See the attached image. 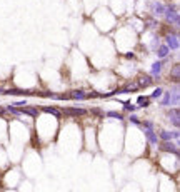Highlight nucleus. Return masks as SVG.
Instances as JSON below:
<instances>
[{
  "mask_svg": "<svg viewBox=\"0 0 180 192\" xmlns=\"http://www.w3.org/2000/svg\"><path fill=\"white\" fill-rule=\"evenodd\" d=\"M165 18H167L168 23H173V25H178L180 23V15H178V10L177 7H172V5H165V12H163Z\"/></svg>",
  "mask_w": 180,
  "mask_h": 192,
  "instance_id": "obj_1",
  "label": "nucleus"
},
{
  "mask_svg": "<svg viewBox=\"0 0 180 192\" xmlns=\"http://www.w3.org/2000/svg\"><path fill=\"white\" fill-rule=\"evenodd\" d=\"M167 117H168V122L173 124L175 129H178V126H180V112H178V107H177V105H175L173 109L168 110V112H167Z\"/></svg>",
  "mask_w": 180,
  "mask_h": 192,
  "instance_id": "obj_2",
  "label": "nucleus"
},
{
  "mask_svg": "<svg viewBox=\"0 0 180 192\" xmlns=\"http://www.w3.org/2000/svg\"><path fill=\"white\" fill-rule=\"evenodd\" d=\"M160 150L170 152V154H173V155H178V145L173 144L172 140H162V144H160Z\"/></svg>",
  "mask_w": 180,
  "mask_h": 192,
  "instance_id": "obj_3",
  "label": "nucleus"
},
{
  "mask_svg": "<svg viewBox=\"0 0 180 192\" xmlns=\"http://www.w3.org/2000/svg\"><path fill=\"white\" fill-rule=\"evenodd\" d=\"M165 42H167V45L168 49H172V50H178V47H180V44H178V35L177 33H168L167 37H165Z\"/></svg>",
  "mask_w": 180,
  "mask_h": 192,
  "instance_id": "obj_4",
  "label": "nucleus"
},
{
  "mask_svg": "<svg viewBox=\"0 0 180 192\" xmlns=\"http://www.w3.org/2000/svg\"><path fill=\"white\" fill-rule=\"evenodd\" d=\"M158 137H160V140H172V139H177V140H178V139H180V132L177 130V129H175L173 132H170V130H162Z\"/></svg>",
  "mask_w": 180,
  "mask_h": 192,
  "instance_id": "obj_5",
  "label": "nucleus"
},
{
  "mask_svg": "<svg viewBox=\"0 0 180 192\" xmlns=\"http://www.w3.org/2000/svg\"><path fill=\"white\" fill-rule=\"evenodd\" d=\"M153 80L150 75H140L139 77V87H148V85H152L153 84Z\"/></svg>",
  "mask_w": 180,
  "mask_h": 192,
  "instance_id": "obj_6",
  "label": "nucleus"
},
{
  "mask_svg": "<svg viewBox=\"0 0 180 192\" xmlns=\"http://www.w3.org/2000/svg\"><path fill=\"white\" fill-rule=\"evenodd\" d=\"M163 12H165V5H163V3H160V2H153L152 3V13L155 17H157V15H163Z\"/></svg>",
  "mask_w": 180,
  "mask_h": 192,
  "instance_id": "obj_7",
  "label": "nucleus"
},
{
  "mask_svg": "<svg viewBox=\"0 0 180 192\" xmlns=\"http://www.w3.org/2000/svg\"><path fill=\"white\" fill-rule=\"evenodd\" d=\"M64 112L65 114H69V115H85L87 114V110L85 109H77V107H67V109H64Z\"/></svg>",
  "mask_w": 180,
  "mask_h": 192,
  "instance_id": "obj_8",
  "label": "nucleus"
},
{
  "mask_svg": "<svg viewBox=\"0 0 180 192\" xmlns=\"http://www.w3.org/2000/svg\"><path fill=\"white\" fill-rule=\"evenodd\" d=\"M18 110H20V114H27V115H30V117H37V115H38V110H37V109L27 107V105H22V107H18Z\"/></svg>",
  "mask_w": 180,
  "mask_h": 192,
  "instance_id": "obj_9",
  "label": "nucleus"
},
{
  "mask_svg": "<svg viewBox=\"0 0 180 192\" xmlns=\"http://www.w3.org/2000/svg\"><path fill=\"white\" fill-rule=\"evenodd\" d=\"M145 137L150 144H158V135L155 134L152 129H145Z\"/></svg>",
  "mask_w": 180,
  "mask_h": 192,
  "instance_id": "obj_10",
  "label": "nucleus"
},
{
  "mask_svg": "<svg viewBox=\"0 0 180 192\" xmlns=\"http://www.w3.org/2000/svg\"><path fill=\"white\" fill-rule=\"evenodd\" d=\"M42 110L45 114H50V115H53L55 119H60L62 117V112L58 109H55V107H42Z\"/></svg>",
  "mask_w": 180,
  "mask_h": 192,
  "instance_id": "obj_11",
  "label": "nucleus"
},
{
  "mask_svg": "<svg viewBox=\"0 0 180 192\" xmlns=\"http://www.w3.org/2000/svg\"><path fill=\"white\" fill-rule=\"evenodd\" d=\"M168 50H170V49H168L167 45H160L158 49H157V52H155V54H157L158 59H165V57L168 55Z\"/></svg>",
  "mask_w": 180,
  "mask_h": 192,
  "instance_id": "obj_12",
  "label": "nucleus"
},
{
  "mask_svg": "<svg viewBox=\"0 0 180 192\" xmlns=\"http://www.w3.org/2000/svg\"><path fill=\"white\" fill-rule=\"evenodd\" d=\"M70 99H75V100H85L87 99V94L84 90H74V92L70 94Z\"/></svg>",
  "mask_w": 180,
  "mask_h": 192,
  "instance_id": "obj_13",
  "label": "nucleus"
},
{
  "mask_svg": "<svg viewBox=\"0 0 180 192\" xmlns=\"http://www.w3.org/2000/svg\"><path fill=\"white\" fill-rule=\"evenodd\" d=\"M170 77L173 79V82H178V79H180V65H178V64L173 65L172 72H170Z\"/></svg>",
  "mask_w": 180,
  "mask_h": 192,
  "instance_id": "obj_14",
  "label": "nucleus"
},
{
  "mask_svg": "<svg viewBox=\"0 0 180 192\" xmlns=\"http://www.w3.org/2000/svg\"><path fill=\"white\" fill-rule=\"evenodd\" d=\"M162 67H163V65H162V62H160V60L155 62V64H152V75L157 77L160 72H162Z\"/></svg>",
  "mask_w": 180,
  "mask_h": 192,
  "instance_id": "obj_15",
  "label": "nucleus"
},
{
  "mask_svg": "<svg viewBox=\"0 0 180 192\" xmlns=\"http://www.w3.org/2000/svg\"><path fill=\"white\" fill-rule=\"evenodd\" d=\"M162 94H163V89H162V87H157V89L152 92V95H150V97H152V99H160V97H162Z\"/></svg>",
  "mask_w": 180,
  "mask_h": 192,
  "instance_id": "obj_16",
  "label": "nucleus"
},
{
  "mask_svg": "<svg viewBox=\"0 0 180 192\" xmlns=\"http://www.w3.org/2000/svg\"><path fill=\"white\" fill-rule=\"evenodd\" d=\"M7 110L10 114H13V115H20V110H18V107H15V105H8Z\"/></svg>",
  "mask_w": 180,
  "mask_h": 192,
  "instance_id": "obj_17",
  "label": "nucleus"
},
{
  "mask_svg": "<svg viewBox=\"0 0 180 192\" xmlns=\"http://www.w3.org/2000/svg\"><path fill=\"white\" fill-rule=\"evenodd\" d=\"M124 109L129 110V112H134V110H137V105H132L130 102H124Z\"/></svg>",
  "mask_w": 180,
  "mask_h": 192,
  "instance_id": "obj_18",
  "label": "nucleus"
},
{
  "mask_svg": "<svg viewBox=\"0 0 180 192\" xmlns=\"http://www.w3.org/2000/svg\"><path fill=\"white\" fill-rule=\"evenodd\" d=\"M107 115H109V117H115V119H119V121H124V115L119 114V112H107Z\"/></svg>",
  "mask_w": 180,
  "mask_h": 192,
  "instance_id": "obj_19",
  "label": "nucleus"
},
{
  "mask_svg": "<svg viewBox=\"0 0 180 192\" xmlns=\"http://www.w3.org/2000/svg\"><path fill=\"white\" fill-rule=\"evenodd\" d=\"M129 121L132 122V124H137V126H140V122H142V121H140V119L137 117V115H134V114H132V115H130V117H129Z\"/></svg>",
  "mask_w": 180,
  "mask_h": 192,
  "instance_id": "obj_20",
  "label": "nucleus"
},
{
  "mask_svg": "<svg viewBox=\"0 0 180 192\" xmlns=\"http://www.w3.org/2000/svg\"><path fill=\"white\" fill-rule=\"evenodd\" d=\"M140 126H144V129H153V122L144 121V122H140Z\"/></svg>",
  "mask_w": 180,
  "mask_h": 192,
  "instance_id": "obj_21",
  "label": "nucleus"
},
{
  "mask_svg": "<svg viewBox=\"0 0 180 192\" xmlns=\"http://www.w3.org/2000/svg\"><path fill=\"white\" fill-rule=\"evenodd\" d=\"M147 23H148V27H157V22H155V20H152V18H148V20H147Z\"/></svg>",
  "mask_w": 180,
  "mask_h": 192,
  "instance_id": "obj_22",
  "label": "nucleus"
},
{
  "mask_svg": "<svg viewBox=\"0 0 180 192\" xmlns=\"http://www.w3.org/2000/svg\"><path fill=\"white\" fill-rule=\"evenodd\" d=\"M125 57H127V59H135V54H134V52H132V54H127V55H125Z\"/></svg>",
  "mask_w": 180,
  "mask_h": 192,
  "instance_id": "obj_23",
  "label": "nucleus"
}]
</instances>
